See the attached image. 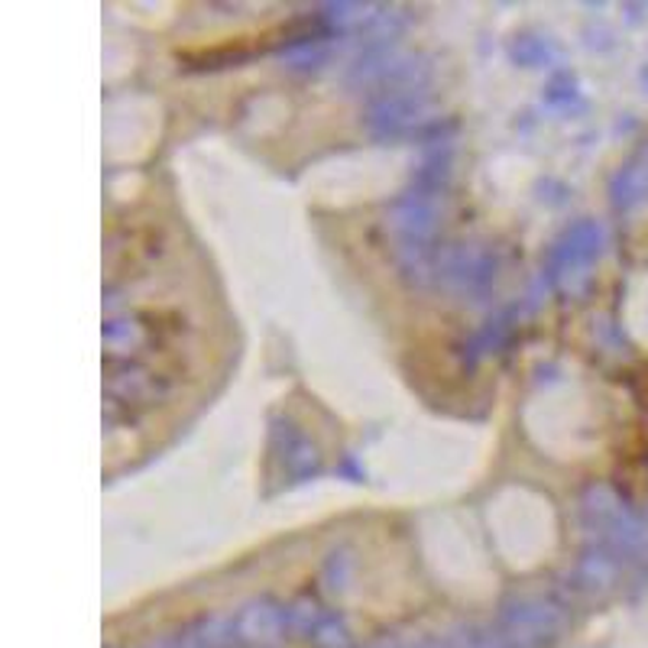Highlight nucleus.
Returning a JSON list of instances; mask_svg holds the SVG:
<instances>
[{
  "instance_id": "f257e3e1",
  "label": "nucleus",
  "mask_w": 648,
  "mask_h": 648,
  "mask_svg": "<svg viewBox=\"0 0 648 648\" xmlns=\"http://www.w3.org/2000/svg\"><path fill=\"white\" fill-rule=\"evenodd\" d=\"M583 516L597 529V535L616 555H648V525L606 486H593L583 496Z\"/></svg>"
},
{
  "instance_id": "f03ea898",
  "label": "nucleus",
  "mask_w": 648,
  "mask_h": 648,
  "mask_svg": "<svg viewBox=\"0 0 648 648\" xmlns=\"http://www.w3.org/2000/svg\"><path fill=\"white\" fill-rule=\"evenodd\" d=\"M603 241L606 234L597 221H577L552 243L545 256V279L562 292H577L587 282L590 266L603 253Z\"/></svg>"
},
{
  "instance_id": "7ed1b4c3",
  "label": "nucleus",
  "mask_w": 648,
  "mask_h": 648,
  "mask_svg": "<svg viewBox=\"0 0 648 648\" xmlns=\"http://www.w3.org/2000/svg\"><path fill=\"white\" fill-rule=\"evenodd\" d=\"M565 626V606H558L555 600H545V597H519L516 603H506L502 616H499V636L509 646L522 648L552 646Z\"/></svg>"
},
{
  "instance_id": "20e7f679",
  "label": "nucleus",
  "mask_w": 648,
  "mask_h": 648,
  "mask_svg": "<svg viewBox=\"0 0 648 648\" xmlns=\"http://www.w3.org/2000/svg\"><path fill=\"white\" fill-rule=\"evenodd\" d=\"M435 279L458 296H484L496 282V253L477 246V243H461L444 250L435 259Z\"/></svg>"
},
{
  "instance_id": "39448f33",
  "label": "nucleus",
  "mask_w": 648,
  "mask_h": 648,
  "mask_svg": "<svg viewBox=\"0 0 648 648\" xmlns=\"http://www.w3.org/2000/svg\"><path fill=\"white\" fill-rule=\"evenodd\" d=\"M269 461L279 467L286 484H305L322 474V454L319 448L292 425V421H273L269 435Z\"/></svg>"
},
{
  "instance_id": "423d86ee",
  "label": "nucleus",
  "mask_w": 648,
  "mask_h": 648,
  "mask_svg": "<svg viewBox=\"0 0 648 648\" xmlns=\"http://www.w3.org/2000/svg\"><path fill=\"white\" fill-rule=\"evenodd\" d=\"M234 629H238V639L246 643V646H273L289 629L286 606H279L269 597H259V600L246 603L241 613H238Z\"/></svg>"
},
{
  "instance_id": "0eeeda50",
  "label": "nucleus",
  "mask_w": 648,
  "mask_h": 648,
  "mask_svg": "<svg viewBox=\"0 0 648 648\" xmlns=\"http://www.w3.org/2000/svg\"><path fill=\"white\" fill-rule=\"evenodd\" d=\"M418 117H421V97L415 94V88H405V91L396 88L393 94H386L383 101L373 104L370 130L377 137H400Z\"/></svg>"
},
{
  "instance_id": "6e6552de",
  "label": "nucleus",
  "mask_w": 648,
  "mask_h": 648,
  "mask_svg": "<svg viewBox=\"0 0 648 648\" xmlns=\"http://www.w3.org/2000/svg\"><path fill=\"white\" fill-rule=\"evenodd\" d=\"M610 195H613V208L616 211H633L636 205H643L648 198V143L626 162L613 182H610Z\"/></svg>"
},
{
  "instance_id": "1a4fd4ad",
  "label": "nucleus",
  "mask_w": 648,
  "mask_h": 648,
  "mask_svg": "<svg viewBox=\"0 0 648 648\" xmlns=\"http://www.w3.org/2000/svg\"><path fill=\"white\" fill-rule=\"evenodd\" d=\"M305 639L315 648H350V633H347L344 620L337 613L324 610V606H319V613H315Z\"/></svg>"
},
{
  "instance_id": "9d476101",
  "label": "nucleus",
  "mask_w": 648,
  "mask_h": 648,
  "mask_svg": "<svg viewBox=\"0 0 648 648\" xmlns=\"http://www.w3.org/2000/svg\"><path fill=\"white\" fill-rule=\"evenodd\" d=\"M512 319H509V312L506 315H496V319H489V322L467 340V347H464V354H467V360H481L486 354H493L496 347H502L506 344V337H509V331H512Z\"/></svg>"
},
{
  "instance_id": "9b49d317",
  "label": "nucleus",
  "mask_w": 648,
  "mask_h": 648,
  "mask_svg": "<svg viewBox=\"0 0 648 648\" xmlns=\"http://www.w3.org/2000/svg\"><path fill=\"white\" fill-rule=\"evenodd\" d=\"M512 59L519 62V66H525V69H535V66H545L548 59H552V49H548V43L545 39H535V36H519L516 43H512Z\"/></svg>"
},
{
  "instance_id": "f8f14e48",
  "label": "nucleus",
  "mask_w": 648,
  "mask_h": 648,
  "mask_svg": "<svg viewBox=\"0 0 648 648\" xmlns=\"http://www.w3.org/2000/svg\"><path fill=\"white\" fill-rule=\"evenodd\" d=\"M577 97V84H574V79L570 76H555L552 79V84H548V91H545V101L548 104H570Z\"/></svg>"
},
{
  "instance_id": "ddd939ff",
  "label": "nucleus",
  "mask_w": 648,
  "mask_h": 648,
  "mask_svg": "<svg viewBox=\"0 0 648 648\" xmlns=\"http://www.w3.org/2000/svg\"><path fill=\"white\" fill-rule=\"evenodd\" d=\"M340 474H347L354 484H360V481H363V471L357 467V461H354V458H344V464H340Z\"/></svg>"
},
{
  "instance_id": "4468645a",
  "label": "nucleus",
  "mask_w": 648,
  "mask_h": 648,
  "mask_svg": "<svg viewBox=\"0 0 648 648\" xmlns=\"http://www.w3.org/2000/svg\"><path fill=\"white\" fill-rule=\"evenodd\" d=\"M477 648H509V643H506L502 636H484V639L477 643Z\"/></svg>"
},
{
  "instance_id": "2eb2a0df",
  "label": "nucleus",
  "mask_w": 648,
  "mask_h": 648,
  "mask_svg": "<svg viewBox=\"0 0 648 648\" xmlns=\"http://www.w3.org/2000/svg\"><path fill=\"white\" fill-rule=\"evenodd\" d=\"M643 84H646V88H648V69H643Z\"/></svg>"
},
{
  "instance_id": "dca6fc26",
  "label": "nucleus",
  "mask_w": 648,
  "mask_h": 648,
  "mask_svg": "<svg viewBox=\"0 0 648 648\" xmlns=\"http://www.w3.org/2000/svg\"><path fill=\"white\" fill-rule=\"evenodd\" d=\"M373 648H393V646H373Z\"/></svg>"
}]
</instances>
